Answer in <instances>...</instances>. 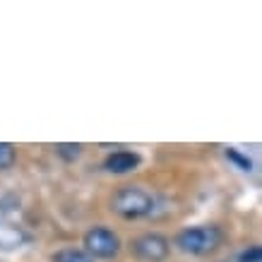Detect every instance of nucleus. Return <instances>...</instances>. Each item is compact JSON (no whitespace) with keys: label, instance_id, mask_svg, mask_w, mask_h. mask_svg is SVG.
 Listing matches in <instances>:
<instances>
[{"label":"nucleus","instance_id":"obj_1","mask_svg":"<svg viewBox=\"0 0 262 262\" xmlns=\"http://www.w3.org/2000/svg\"><path fill=\"white\" fill-rule=\"evenodd\" d=\"M224 233L216 226H195V229H185L176 236V246L183 253L190 255H207L222 246Z\"/></svg>","mask_w":262,"mask_h":262},{"label":"nucleus","instance_id":"obj_2","mask_svg":"<svg viewBox=\"0 0 262 262\" xmlns=\"http://www.w3.org/2000/svg\"><path fill=\"white\" fill-rule=\"evenodd\" d=\"M154 200L149 192H144L142 188H123L111 198V209L123 219H140V216L149 214Z\"/></svg>","mask_w":262,"mask_h":262},{"label":"nucleus","instance_id":"obj_3","mask_svg":"<svg viewBox=\"0 0 262 262\" xmlns=\"http://www.w3.org/2000/svg\"><path fill=\"white\" fill-rule=\"evenodd\" d=\"M84 248H87L89 257L92 255L94 257H116L120 250V238L113 231L103 229V226H96V229L84 233Z\"/></svg>","mask_w":262,"mask_h":262},{"label":"nucleus","instance_id":"obj_4","mask_svg":"<svg viewBox=\"0 0 262 262\" xmlns=\"http://www.w3.org/2000/svg\"><path fill=\"white\" fill-rule=\"evenodd\" d=\"M130 250H133L140 260L161 262L168 257L171 246H168V241L164 238L161 233H142V236H137V238L130 243Z\"/></svg>","mask_w":262,"mask_h":262},{"label":"nucleus","instance_id":"obj_5","mask_svg":"<svg viewBox=\"0 0 262 262\" xmlns=\"http://www.w3.org/2000/svg\"><path fill=\"white\" fill-rule=\"evenodd\" d=\"M140 166V157H137L135 151H113L106 157L103 161V168L106 171H111V173H130V171H135Z\"/></svg>","mask_w":262,"mask_h":262},{"label":"nucleus","instance_id":"obj_6","mask_svg":"<svg viewBox=\"0 0 262 262\" xmlns=\"http://www.w3.org/2000/svg\"><path fill=\"white\" fill-rule=\"evenodd\" d=\"M53 262H94L84 250H77V248H63L53 253Z\"/></svg>","mask_w":262,"mask_h":262},{"label":"nucleus","instance_id":"obj_7","mask_svg":"<svg viewBox=\"0 0 262 262\" xmlns=\"http://www.w3.org/2000/svg\"><path fill=\"white\" fill-rule=\"evenodd\" d=\"M15 147L8 142H0V171H5V168H10L12 164H15Z\"/></svg>","mask_w":262,"mask_h":262},{"label":"nucleus","instance_id":"obj_8","mask_svg":"<svg viewBox=\"0 0 262 262\" xmlns=\"http://www.w3.org/2000/svg\"><path fill=\"white\" fill-rule=\"evenodd\" d=\"M56 151L60 154V157H63L65 161H75L77 157H80L82 147H80V144H58Z\"/></svg>","mask_w":262,"mask_h":262},{"label":"nucleus","instance_id":"obj_9","mask_svg":"<svg viewBox=\"0 0 262 262\" xmlns=\"http://www.w3.org/2000/svg\"><path fill=\"white\" fill-rule=\"evenodd\" d=\"M226 159H231L233 164H238L243 171H250V168H253V161L248 159V157H243V154H238L236 149H226Z\"/></svg>","mask_w":262,"mask_h":262},{"label":"nucleus","instance_id":"obj_10","mask_svg":"<svg viewBox=\"0 0 262 262\" xmlns=\"http://www.w3.org/2000/svg\"><path fill=\"white\" fill-rule=\"evenodd\" d=\"M238 262H262V250L260 246H250L248 250H243L238 257Z\"/></svg>","mask_w":262,"mask_h":262}]
</instances>
